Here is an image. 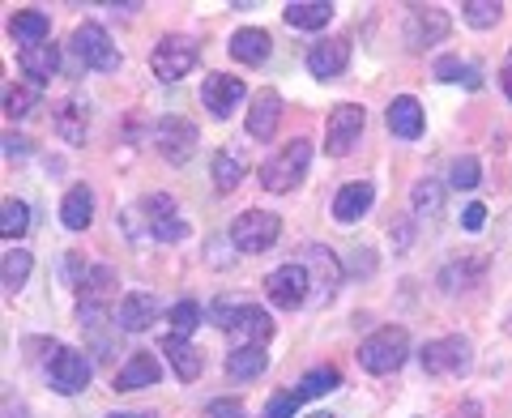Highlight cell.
Listing matches in <instances>:
<instances>
[{"mask_svg":"<svg viewBox=\"0 0 512 418\" xmlns=\"http://www.w3.org/2000/svg\"><path fill=\"white\" fill-rule=\"evenodd\" d=\"M350 64V43L346 39H320L308 47V73L316 77V82H329V77L346 73Z\"/></svg>","mask_w":512,"mask_h":418,"instance_id":"17","label":"cell"},{"mask_svg":"<svg viewBox=\"0 0 512 418\" xmlns=\"http://www.w3.org/2000/svg\"><path fill=\"white\" fill-rule=\"evenodd\" d=\"M214 325L222 333H231L239 346H265L269 342V333H274V320H269L265 308H256V303H244V299H235V295H222L214 299Z\"/></svg>","mask_w":512,"mask_h":418,"instance_id":"1","label":"cell"},{"mask_svg":"<svg viewBox=\"0 0 512 418\" xmlns=\"http://www.w3.org/2000/svg\"><path fill=\"white\" fill-rule=\"evenodd\" d=\"M18 69L30 77V86L52 82V73L60 69V47H56V43H35V47H22V52H18Z\"/></svg>","mask_w":512,"mask_h":418,"instance_id":"23","label":"cell"},{"mask_svg":"<svg viewBox=\"0 0 512 418\" xmlns=\"http://www.w3.org/2000/svg\"><path fill=\"white\" fill-rule=\"evenodd\" d=\"M60 222L69 231H86L90 222H94V192L86 184H77L64 192V201H60Z\"/></svg>","mask_w":512,"mask_h":418,"instance_id":"27","label":"cell"},{"mask_svg":"<svg viewBox=\"0 0 512 418\" xmlns=\"http://www.w3.org/2000/svg\"><path fill=\"white\" fill-rule=\"evenodd\" d=\"M410 359V333L402 325H384L359 342V367L372 376H389Z\"/></svg>","mask_w":512,"mask_h":418,"instance_id":"2","label":"cell"},{"mask_svg":"<svg viewBox=\"0 0 512 418\" xmlns=\"http://www.w3.org/2000/svg\"><path fill=\"white\" fill-rule=\"evenodd\" d=\"M282 235V222L278 214H269V209H244L235 222H231V244L239 252H269L278 244Z\"/></svg>","mask_w":512,"mask_h":418,"instance_id":"5","label":"cell"},{"mask_svg":"<svg viewBox=\"0 0 512 418\" xmlns=\"http://www.w3.org/2000/svg\"><path fill=\"white\" fill-rule=\"evenodd\" d=\"M282 124V94L278 90H256V99L248 107V137L269 141Z\"/></svg>","mask_w":512,"mask_h":418,"instance_id":"18","label":"cell"},{"mask_svg":"<svg viewBox=\"0 0 512 418\" xmlns=\"http://www.w3.org/2000/svg\"><path fill=\"white\" fill-rule=\"evenodd\" d=\"M56 133L69 141V146H82L86 133H90V111L82 99H69V103H60L56 111Z\"/></svg>","mask_w":512,"mask_h":418,"instance_id":"29","label":"cell"},{"mask_svg":"<svg viewBox=\"0 0 512 418\" xmlns=\"http://www.w3.org/2000/svg\"><path fill=\"white\" fill-rule=\"evenodd\" d=\"M303 406V393L299 389H282L269 397V406L261 410V418H295V410Z\"/></svg>","mask_w":512,"mask_h":418,"instance_id":"41","label":"cell"},{"mask_svg":"<svg viewBox=\"0 0 512 418\" xmlns=\"http://www.w3.org/2000/svg\"><path fill=\"white\" fill-rule=\"evenodd\" d=\"M461 18H466V26H474V30H491L504 18V5L500 0H466V5H461Z\"/></svg>","mask_w":512,"mask_h":418,"instance_id":"37","label":"cell"},{"mask_svg":"<svg viewBox=\"0 0 512 418\" xmlns=\"http://www.w3.org/2000/svg\"><path fill=\"white\" fill-rule=\"evenodd\" d=\"M192 64H197V39L188 35H163L150 52V69L158 82H180V77H188Z\"/></svg>","mask_w":512,"mask_h":418,"instance_id":"7","label":"cell"},{"mask_svg":"<svg viewBox=\"0 0 512 418\" xmlns=\"http://www.w3.org/2000/svg\"><path fill=\"white\" fill-rule=\"evenodd\" d=\"M265 295H269V303H274V308H282V312L303 308V303H308V295H312L308 269H303L299 261L278 265V269L265 278Z\"/></svg>","mask_w":512,"mask_h":418,"instance_id":"8","label":"cell"},{"mask_svg":"<svg viewBox=\"0 0 512 418\" xmlns=\"http://www.w3.org/2000/svg\"><path fill=\"white\" fill-rule=\"evenodd\" d=\"M500 86H504L508 103H512V47H508V56H504V64H500Z\"/></svg>","mask_w":512,"mask_h":418,"instance_id":"45","label":"cell"},{"mask_svg":"<svg viewBox=\"0 0 512 418\" xmlns=\"http://www.w3.org/2000/svg\"><path fill=\"white\" fill-rule=\"evenodd\" d=\"M163 355H167V363H171V372L180 376L184 384H188V380H197V376L205 372V359H201V350L192 346L188 337H175V333H171L167 342H163Z\"/></svg>","mask_w":512,"mask_h":418,"instance_id":"25","label":"cell"},{"mask_svg":"<svg viewBox=\"0 0 512 418\" xmlns=\"http://www.w3.org/2000/svg\"><path fill=\"white\" fill-rule=\"evenodd\" d=\"M419 359H423V372L431 376H457V372H466L470 367V342L466 337H436V342H427L419 350Z\"/></svg>","mask_w":512,"mask_h":418,"instance_id":"13","label":"cell"},{"mask_svg":"<svg viewBox=\"0 0 512 418\" xmlns=\"http://www.w3.org/2000/svg\"><path fill=\"white\" fill-rule=\"evenodd\" d=\"M107 418H158V414H146V410H124V414H107Z\"/></svg>","mask_w":512,"mask_h":418,"instance_id":"47","label":"cell"},{"mask_svg":"<svg viewBox=\"0 0 512 418\" xmlns=\"http://www.w3.org/2000/svg\"><path fill=\"white\" fill-rule=\"evenodd\" d=\"M448 184H453L457 192H474L478 184H483V167H478V158L474 154L453 158V167H448Z\"/></svg>","mask_w":512,"mask_h":418,"instance_id":"38","label":"cell"},{"mask_svg":"<svg viewBox=\"0 0 512 418\" xmlns=\"http://www.w3.org/2000/svg\"><path fill=\"white\" fill-rule=\"evenodd\" d=\"M308 167H312V141H303V137L286 141L282 150H274L261 163V188H269V192H291V188L303 184Z\"/></svg>","mask_w":512,"mask_h":418,"instance_id":"3","label":"cell"},{"mask_svg":"<svg viewBox=\"0 0 512 418\" xmlns=\"http://www.w3.org/2000/svg\"><path fill=\"white\" fill-rule=\"evenodd\" d=\"M376 201V188L367 184V180H350L338 188V197H333V218L342 222V227H350V222H359L367 209H372Z\"/></svg>","mask_w":512,"mask_h":418,"instance_id":"21","label":"cell"},{"mask_svg":"<svg viewBox=\"0 0 512 418\" xmlns=\"http://www.w3.org/2000/svg\"><path fill=\"white\" fill-rule=\"evenodd\" d=\"M69 47H73V56L86 64V69H99V73H111L120 64V47L111 43V35L99 26V22H82L73 30V39H69Z\"/></svg>","mask_w":512,"mask_h":418,"instance_id":"6","label":"cell"},{"mask_svg":"<svg viewBox=\"0 0 512 418\" xmlns=\"http://www.w3.org/2000/svg\"><path fill=\"white\" fill-rule=\"evenodd\" d=\"M338 384H342V372H338V367H312V372L303 376V380L295 384V389L303 393V401H312V397H325V393H333V389H338Z\"/></svg>","mask_w":512,"mask_h":418,"instance_id":"36","label":"cell"},{"mask_svg":"<svg viewBox=\"0 0 512 418\" xmlns=\"http://www.w3.org/2000/svg\"><path fill=\"white\" fill-rule=\"evenodd\" d=\"M205 418H248V410L239 406V401L222 397V401H210V406H205Z\"/></svg>","mask_w":512,"mask_h":418,"instance_id":"42","label":"cell"},{"mask_svg":"<svg viewBox=\"0 0 512 418\" xmlns=\"http://www.w3.org/2000/svg\"><path fill=\"white\" fill-rule=\"evenodd\" d=\"M201 103H205V111L210 116H231V111L244 103V82H239L235 73H210L201 82Z\"/></svg>","mask_w":512,"mask_h":418,"instance_id":"15","label":"cell"},{"mask_svg":"<svg viewBox=\"0 0 512 418\" xmlns=\"http://www.w3.org/2000/svg\"><path fill=\"white\" fill-rule=\"evenodd\" d=\"M436 77H440V82H453V86H466V90L483 86V77H478L474 64L457 60V56H440V60H436Z\"/></svg>","mask_w":512,"mask_h":418,"instance_id":"34","label":"cell"},{"mask_svg":"<svg viewBox=\"0 0 512 418\" xmlns=\"http://www.w3.org/2000/svg\"><path fill=\"white\" fill-rule=\"evenodd\" d=\"M163 380V363L154 350H133L128 363L116 372V393H137V389H154Z\"/></svg>","mask_w":512,"mask_h":418,"instance_id":"16","label":"cell"},{"mask_svg":"<svg viewBox=\"0 0 512 418\" xmlns=\"http://www.w3.org/2000/svg\"><path fill=\"white\" fill-rule=\"evenodd\" d=\"M30 227V205L18 201V197H5V205H0V235L5 239H22Z\"/></svg>","mask_w":512,"mask_h":418,"instance_id":"35","label":"cell"},{"mask_svg":"<svg viewBox=\"0 0 512 418\" xmlns=\"http://www.w3.org/2000/svg\"><path fill=\"white\" fill-rule=\"evenodd\" d=\"M312 418H333V414H312Z\"/></svg>","mask_w":512,"mask_h":418,"instance_id":"48","label":"cell"},{"mask_svg":"<svg viewBox=\"0 0 512 418\" xmlns=\"http://www.w3.org/2000/svg\"><path fill=\"white\" fill-rule=\"evenodd\" d=\"M483 222H487V209L478 205V201L461 209V227H466V231H483Z\"/></svg>","mask_w":512,"mask_h":418,"instance_id":"43","label":"cell"},{"mask_svg":"<svg viewBox=\"0 0 512 418\" xmlns=\"http://www.w3.org/2000/svg\"><path fill=\"white\" fill-rule=\"evenodd\" d=\"M483 273H487V261H483V256H461V261H453V265H444V269H440V291H444V295L474 291V286L483 282Z\"/></svg>","mask_w":512,"mask_h":418,"instance_id":"22","label":"cell"},{"mask_svg":"<svg viewBox=\"0 0 512 418\" xmlns=\"http://www.w3.org/2000/svg\"><path fill=\"white\" fill-rule=\"evenodd\" d=\"M30 269H35V256H30L26 248H13L5 252V261H0V282H5V291L9 295H18L26 278H30Z\"/></svg>","mask_w":512,"mask_h":418,"instance_id":"32","label":"cell"},{"mask_svg":"<svg viewBox=\"0 0 512 418\" xmlns=\"http://www.w3.org/2000/svg\"><path fill=\"white\" fill-rule=\"evenodd\" d=\"M90 376H94V363L82 355V350H73V346H56L52 363H47V384H52L56 393H64V397L82 393L86 384H90Z\"/></svg>","mask_w":512,"mask_h":418,"instance_id":"10","label":"cell"},{"mask_svg":"<svg viewBox=\"0 0 512 418\" xmlns=\"http://www.w3.org/2000/svg\"><path fill=\"white\" fill-rule=\"evenodd\" d=\"M269 367V355H265V346H235L231 355H227V372L231 380H256Z\"/></svg>","mask_w":512,"mask_h":418,"instance_id":"31","label":"cell"},{"mask_svg":"<svg viewBox=\"0 0 512 418\" xmlns=\"http://www.w3.org/2000/svg\"><path fill=\"white\" fill-rule=\"evenodd\" d=\"M227 52L239 64H265L269 52H274V39H269V30H261V26H244V30H235V35H231Z\"/></svg>","mask_w":512,"mask_h":418,"instance_id":"24","label":"cell"},{"mask_svg":"<svg viewBox=\"0 0 512 418\" xmlns=\"http://www.w3.org/2000/svg\"><path fill=\"white\" fill-rule=\"evenodd\" d=\"M30 154V141L18 133H5V158H26Z\"/></svg>","mask_w":512,"mask_h":418,"instance_id":"44","label":"cell"},{"mask_svg":"<svg viewBox=\"0 0 512 418\" xmlns=\"http://www.w3.org/2000/svg\"><path fill=\"white\" fill-rule=\"evenodd\" d=\"M154 316H158V299L154 295L128 291L120 299V308H116V329H124V333H146L154 325Z\"/></svg>","mask_w":512,"mask_h":418,"instance_id":"19","label":"cell"},{"mask_svg":"<svg viewBox=\"0 0 512 418\" xmlns=\"http://www.w3.org/2000/svg\"><path fill=\"white\" fill-rule=\"evenodd\" d=\"M299 265L308 269L312 291L325 299V303L338 295V286H342V278H346V269H342V261H338V252H333V248H325V244H308V248H303V261H299Z\"/></svg>","mask_w":512,"mask_h":418,"instance_id":"12","label":"cell"},{"mask_svg":"<svg viewBox=\"0 0 512 418\" xmlns=\"http://www.w3.org/2000/svg\"><path fill=\"white\" fill-rule=\"evenodd\" d=\"M210 175H214V188H218V192H231V188H239V180H244V175H248L244 154H239L235 146L218 150V154H214V163H210Z\"/></svg>","mask_w":512,"mask_h":418,"instance_id":"30","label":"cell"},{"mask_svg":"<svg viewBox=\"0 0 512 418\" xmlns=\"http://www.w3.org/2000/svg\"><path fill=\"white\" fill-rule=\"evenodd\" d=\"M384 124H389V133H393V137H402V141H419V137H423L427 116H423L419 99H410V94H402V99H393V103H389V111H384Z\"/></svg>","mask_w":512,"mask_h":418,"instance_id":"20","label":"cell"},{"mask_svg":"<svg viewBox=\"0 0 512 418\" xmlns=\"http://www.w3.org/2000/svg\"><path fill=\"white\" fill-rule=\"evenodd\" d=\"M141 209H146V235H154L158 244H180V239L188 235V218H180V209H175V201L167 197V192H154V197L141 201Z\"/></svg>","mask_w":512,"mask_h":418,"instance_id":"14","label":"cell"},{"mask_svg":"<svg viewBox=\"0 0 512 418\" xmlns=\"http://www.w3.org/2000/svg\"><path fill=\"white\" fill-rule=\"evenodd\" d=\"M9 35L18 39L22 47L47 43V35H52V18H47L43 9H18V13L9 18Z\"/></svg>","mask_w":512,"mask_h":418,"instance_id":"26","label":"cell"},{"mask_svg":"<svg viewBox=\"0 0 512 418\" xmlns=\"http://www.w3.org/2000/svg\"><path fill=\"white\" fill-rule=\"evenodd\" d=\"M448 13L440 9V5H410V13H406V47L410 52H427V47H436V43H444L448 39Z\"/></svg>","mask_w":512,"mask_h":418,"instance_id":"11","label":"cell"},{"mask_svg":"<svg viewBox=\"0 0 512 418\" xmlns=\"http://www.w3.org/2000/svg\"><path fill=\"white\" fill-rule=\"evenodd\" d=\"M197 141H201V133H197V124H192L188 116H158V124H154V150L167 158L171 167H184L192 154H197Z\"/></svg>","mask_w":512,"mask_h":418,"instance_id":"4","label":"cell"},{"mask_svg":"<svg viewBox=\"0 0 512 418\" xmlns=\"http://www.w3.org/2000/svg\"><path fill=\"white\" fill-rule=\"evenodd\" d=\"M363 124H367V111L359 103H338L329 111V124H325V150L333 158H346L350 150L359 146Z\"/></svg>","mask_w":512,"mask_h":418,"instance_id":"9","label":"cell"},{"mask_svg":"<svg viewBox=\"0 0 512 418\" xmlns=\"http://www.w3.org/2000/svg\"><path fill=\"white\" fill-rule=\"evenodd\" d=\"M282 18L295 30H325L333 18V5L329 0H291V5L282 9Z\"/></svg>","mask_w":512,"mask_h":418,"instance_id":"28","label":"cell"},{"mask_svg":"<svg viewBox=\"0 0 512 418\" xmlns=\"http://www.w3.org/2000/svg\"><path fill=\"white\" fill-rule=\"evenodd\" d=\"M35 103H39V86H9L5 90V116H13V120L26 116Z\"/></svg>","mask_w":512,"mask_h":418,"instance_id":"40","label":"cell"},{"mask_svg":"<svg viewBox=\"0 0 512 418\" xmlns=\"http://www.w3.org/2000/svg\"><path fill=\"white\" fill-rule=\"evenodd\" d=\"M410 209L419 218H436L440 209H444V184L440 180H419L410 192Z\"/></svg>","mask_w":512,"mask_h":418,"instance_id":"33","label":"cell"},{"mask_svg":"<svg viewBox=\"0 0 512 418\" xmlns=\"http://www.w3.org/2000/svg\"><path fill=\"white\" fill-rule=\"evenodd\" d=\"M167 320H171V333H175V337H192V329L201 325V308H197L192 299H180V303H175V308L167 312Z\"/></svg>","mask_w":512,"mask_h":418,"instance_id":"39","label":"cell"},{"mask_svg":"<svg viewBox=\"0 0 512 418\" xmlns=\"http://www.w3.org/2000/svg\"><path fill=\"white\" fill-rule=\"evenodd\" d=\"M5 418H26V406H22V401H5Z\"/></svg>","mask_w":512,"mask_h":418,"instance_id":"46","label":"cell"}]
</instances>
